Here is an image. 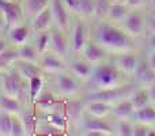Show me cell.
I'll list each match as a JSON object with an SVG mask.
<instances>
[{"mask_svg":"<svg viewBox=\"0 0 155 136\" xmlns=\"http://www.w3.org/2000/svg\"><path fill=\"white\" fill-rule=\"evenodd\" d=\"M132 120L136 123L146 124V125H155V105L150 104L142 109L136 110Z\"/></svg>","mask_w":155,"mask_h":136,"instance_id":"obj_28","label":"cell"},{"mask_svg":"<svg viewBox=\"0 0 155 136\" xmlns=\"http://www.w3.org/2000/svg\"><path fill=\"white\" fill-rule=\"evenodd\" d=\"M148 4L151 5V8H154L155 10V0H148Z\"/></svg>","mask_w":155,"mask_h":136,"instance_id":"obj_47","label":"cell"},{"mask_svg":"<svg viewBox=\"0 0 155 136\" xmlns=\"http://www.w3.org/2000/svg\"><path fill=\"white\" fill-rule=\"evenodd\" d=\"M147 90H148V95H150V102L153 105H155V83L148 86Z\"/></svg>","mask_w":155,"mask_h":136,"instance_id":"obj_44","label":"cell"},{"mask_svg":"<svg viewBox=\"0 0 155 136\" xmlns=\"http://www.w3.org/2000/svg\"><path fill=\"white\" fill-rule=\"evenodd\" d=\"M16 59H18V49L15 46H11L5 52L0 53V72L12 67Z\"/></svg>","mask_w":155,"mask_h":136,"instance_id":"obj_31","label":"cell"},{"mask_svg":"<svg viewBox=\"0 0 155 136\" xmlns=\"http://www.w3.org/2000/svg\"><path fill=\"white\" fill-rule=\"evenodd\" d=\"M21 4L26 21H30L42 10H45L51 4V0H21Z\"/></svg>","mask_w":155,"mask_h":136,"instance_id":"obj_24","label":"cell"},{"mask_svg":"<svg viewBox=\"0 0 155 136\" xmlns=\"http://www.w3.org/2000/svg\"><path fill=\"white\" fill-rule=\"evenodd\" d=\"M53 79L51 83V90L60 98H71L80 95L83 90V83L76 79L68 69L60 71L59 74L52 75Z\"/></svg>","mask_w":155,"mask_h":136,"instance_id":"obj_5","label":"cell"},{"mask_svg":"<svg viewBox=\"0 0 155 136\" xmlns=\"http://www.w3.org/2000/svg\"><path fill=\"white\" fill-rule=\"evenodd\" d=\"M137 86L134 82H127L124 85L116 86L110 88H101V90H91V91H83L82 98L84 101H102L106 104L114 105L120 99L127 98L131 95V93Z\"/></svg>","mask_w":155,"mask_h":136,"instance_id":"obj_4","label":"cell"},{"mask_svg":"<svg viewBox=\"0 0 155 136\" xmlns=\"http://www.w3.org/2000/svg\"><path fill=\"white\" fill-rule=\"evenodd\" d=\"M10 48H11V42L8 41V38L7 37H0V53L5 52Z\"/></svg>","mask_w":155,"mask_h":136,"instance_id":"obj_42","label":"cell"},{"mask_svg":"<svg viewBox=\"0 0 155 136\" xmlns=\"http://www.w3.org/2000/svg\"><path fill=\"white\" fill-rule=\"evenodd\" d=\"M22 120L25 128V136H34L37 135V127H38V121H40V116L38 112L34 109L33 105L26 106L19 114Z\"/></svg>","mask_w":155,"mask_h":136,"instance_id":"obj_18","label":"cell"},{"mask_svg":"<svg viewBox=\"0 0 155 136\" xmlns=\"http://www.w3.org/2000/svg\"><path fill=\"white\" fill-rule=\"evenodd\" d=\"M29 23H30V27H31L33 33L49 32V30L54 26L53 16H52V10H51V4H49L45 10L41 11L40 14H37L33 19H30Z\"/></svg>","mask_w":155,"mask_h":136,"instance_id":"obj_19","label":"cell"},{"mask_svg":"<svg viewBox=\"0 0 155 136\" xmlns=\"http://www.w3.org/2000/svg\"><path fill=\"white\" fill-rule=\"evenodd\" d=\"M140 55H142V49L140 51H125V52H118V53H113L112 59L117 68L127 75L128 78H132L136 65L139 63ZM132 80V79H131Z\"/></svg>","mask_w":155,"mask_h":136,"instance_id":"obj_9","label":"cell"},{"mask_svg":"<svg viewBox=\"0 0 155 136\" xmlns=\"http://www.w3.org/2000/svg\"><path fill=\"white\" fill-rule=\"evenodd\" d=\"M31 41H33V44L35 45L37 51L40 52V55L48 52L49 49H51V30H49V32L33 33Z\"/></svg>","mask_w":155,"mask_h":136,"instance_id":"obj_30","label":"cell"},{"mask_svg":"<svg viewBox=\"0 0 155 136\" xmlns=\"http://www.w3.org/2000/svg\"><path fill=\"white\" fill-rule=\"evenodd\" d=\"M10 2H21V0H10Z\"/></svg>","mask_w":155,"mask_h":136,"instance_id":"obj_49","label":"cell"},{"mask_svg":"<svg viewBox=\"0 0 155 136\" xmlns=\"http://www.w3.org/2000/svg\"><path fill=\"white\" fill-rule=\"evenodd\" d=\"M91 35L109 52L110 55L125 51H140L142 41L131 37L121 25L113 23L106 19L94 21L91 26Z\"/></svg>","mask_w":155,"mask_h":136,"instance_id":"obj_1","label":"cell"},{"mask_svg":"<svg viewBox=\"0 0 155 136\" xmlns=\"http://www.w3.org/2000/svg\"><path fill=\"white\" fill-rule=\"evenodd\" d=\"M147 3L148 0H127L125 4L129 10H142Z\"/></svg>","mask_w":155,"mask_h":136,"instance_id":"obj_39","label":"cell"},{"mask_svg":"<svg viewBox=\"0 0 155 136\" xmlns=\"http://www.w3.org/2000/svg\"><path fill=\"white\" fill-rule=\"evenodd\" d=\"M113 105L102 101H84V113L93 117L107 118L112 114Z\"/></svg>","mask_w":155,"mask_h":136,"instance_id":"obj_21","label":"cell"},{"mask_svg":"<svg viewBox=\"0 0 155 136\" xmlns=\"http://www.w3.org/2000/svg\"><path fill=\"white\" fill-rule=\"evenodd\" d=\"M113 2H117V3H124V4H125V3H127V0H113Z\"/></svg>","mask_w":155,"mask_h":136,"instance_id":"obj_48","label":"cell"},{"mask_svg":"<svg viewBox=\"0 0 155 136\" xmlns=\"http://www.w3.org/2000/svg\"><path fill=\"white\" fill-rule=\"evenodd\" d=\"M70 44H71V56L74 55H82L87 41L91 37V26L88 21L75 16V21L71 23L70 29Z\"/></svg>","mask_w":155,"mask_h":136,"instance_id":"obj_6","label":"cell"},{"mask_svg":"<svg viewBox=\"0 0 155 136\" xmlns=\"http://www.w3.org/2000/svg\"><path fill=\"white\" fill-rule=\"evenodd\" d=\"M131 82V78L124 75L117 65L114 64L112 56L101 63L94 64L91 76L83 83V91L101 90V88H110L116 86Z\"/></svg>","mask_w":155,"mask_h":136,"instance_id":"obj_2","label":"cell"},{"mask_svg":"<svg viewBox=\"0 0 155 136\" xmlns=\"http://www.w3.org/2000/svg\"><path fill=\"white\" fill-rule=\"evenodd\" d=\"M128 98L131 99L132 105H134L135 112L151 104L147 87H143V86H137V87L131 93V95H129Z\"/></svg>","mask_w":155,"mask_h":136,"instance_id":"obj_26","label":"cell"},{"mask_svg":"<svg viewBox=\"0 0 155 136\" xmlns=\"http://www.w3.org/2000/svg\"><path fill=\"white\" fill-rule=\"evenodd\" d=\"M147 33H154L155 34V14L147 16Z\"/></svg>","mask_w":155,"mask_h":136,"instance_id":"obj_41","label":"cell"},{"mask_svg":"<svg viewBox=\"0 0 155 136\" xmlns=\"http://www.w3.org/2000/svg\"><path fill=\"white\" fill-rule=\"evenodd\" d=\"M0 87L3 94L21 99L29 106V82H26L14 67L0 72Z\"/></svg>","mask_w":155,"mask_h":136,"instance_id":"obj_3","label":"cell"},{"mask_svg":"<svg viewBox=\"0 0 155 136\" xmlns=\"http://www.w3.org/2000/svg\"><path fill=\"white\" fill-rule=\"evenodd\" d=\"M110 3L112 0H95V14H94L93 21H102L106 18Z\"/></svg>","mask_w":155,"mask_h":136,"instance_id":"obj_35","label":"cell"},{"mask_svg":"<svg viewBox=\"0 0 155 136\" xmlns=\"http://www.w3.org/2000/svg\"><path fill=\"white\" fill-rule=\"evenodd\" d=\"M94 64L84 59L80 55H75V57L71 56L67 61V69L82 83H84L93 74Z\"/></svg>","mask_w":155,"mask_h":136,"instance_id":"obj_14","label":"cell"},{"mask_svg":"<svg viewBox=\"0 0 155 136\" xmlns=\"http://www.w3.org/2000/svg\"><path fill=\"white\" fill-rule=\"evenodd\" d=\"M129 8L127 7V4L124 3H117V2H112L109 5V10H107L106 14V21L113 22V23L121 25L124 21H125L127 15L129 14Z\"/></svg>","mask_w":155,"mask_h":136,"instance_id":"obj_23","label":"cell"},{"mask_svg":"<svg viewBox=\"0 0 155 136\" xmlns=\"http://www.w3.org/2000/svg\"><path fill=\"white\" fill-rule=\"evenodd\" d=\"M8 41L11 42L12 46H21L23 44L29 42L33 37V30L30 27L29 21H25L22 23H18L15 26L10 27L5 30Z\"/></svg>","mask_w":155,"mask_h":136,"instance_id":"obj_16","label":"cell"},{"mask_svg":"<svg viewBox=\"0 0 155 136\" xmlns=\"http://www.w3.org/2000/svg\"><path fill=\"white\" fill-rule=\"evenodd\" d=\"M51 51L59 55L63 59H65L67 61L71 57L70 35H68V33L57 29L56 26L51 29Z\"/></svg>","mask_w":155,"mask_h":136,"instance_id":"obj_11","label":"cell"},{"mask_svg":"<svg viewBox=\"0 0 155 136\" xmlns=\"http://www.w3.org/2000/svg\"><path fill=\"white\" fill-rule=\"evenodd\" d=\"M11 136H25V128L19 114H12V125H11Z\"/></svg>","mask_w":155,"mask_h":136,"instance_id":"obj_36","label":"cell"},{"mask_svg":"<svg viewBox=\"0 0 155 136\" xmlns=\"http://www.w3.org/2000/svg\"><path fill=\"white\" fill-rule=\"evenodd\" d=\"M146 53H147L148 64H150V67L155 71V51H147Z\"/></svg>","mask_w":155,"mask_h":136,"instance_id":"obj_43","label":"cell"},{"mask_svg":"<svg viewBox=\"0 0 155 136\" xmlns=\"http://www.w3.org/2000/svg\"><path fill=\"white\" fill-rule=\"evenodd\" d=\"M51 10H52L54 26L70 34V29H71V23H72L74 16L68 12V10L63 4L61 0H51Z\"/></svg>","mask_w":155,"mask_h":136,"instance_id":"obj_15","label":"cell"},{"mask_svg":"<svg viewBox=\"0 0 155 136\" xmlns=\"http://www.w3.org/2000/svg\"><path fill=\"white\" fill-rule=\"evenodd\" d=\"M0 32H5V21L2 14H0Z\"/></svg>","mask_w":155,"mask_h":136,"instance_id":"obj_46","label":"cell"},{"mask_svg":"<svg viewBox=\"0 0 155 136\" xmlns=\"http://www.w3.org/2000/svg\"><path fill=\"white\" fill-rule=\"evenodd\" d=\"M153 125H146L142 123H136L135 121V127H134V136H148V131Z\"/></svg>","mask_w":155,"mask_h":136,"instance_id":"obj_38","label":"cell"},{"mask_svg":"<svg viewBox=\"0 0 155 136\" xmlns=\"http://www.w3.org/2000/svg\"><path fill=\"white\" fill-rule=\"evenodd\" d=\"M45 90V75H38L29 80V105L40 97V94Z\"/></svg>","mask_w":155,"mask_h":136,"instance_id":"obj_29","label":"cell"},{"mask_svg":"<svg viewBox=\"0 0 155 136\" xmlns=\"http://www.w3.org/2000/svg\"><path fill=\"white\" fill-rule=\"evenodd\" d=\"M63 112L68 123V131H79V125L84 116V99L82 98V95L65 98Z\"/></svg>","mask_w":155,"mask_h":136,"instance_id":"obj_8","label":"cell"},{"mask_svg":"<svg viewBox=\"0 0 155 136\" xmlns=\"http://www.w3.org/2000/svg\"><path fill=\"white\" fill-rule=\"evenodd\" d=\"M131 79L136 86H143V87H148L150 85L155 83V71L148 64L147 53L140 55L139 63Z\"/></svg>","mask_w":155,"mask_h":136,"instance_id":"obj_12","label":"cell"},{"mask_svg":"<svg viewBox=\"0 0 155 136\" xmlns=\"http://www.w3.org/2000/svg\"><path fill=\"white\" fill-rule=\"evenodd\" d=\"M112 2H113V0H112Z\"/></svg>","mask_w":155,"mask_h":136,"instance_id":"obj_51","label":"cell"},{"mask_svg":"<svg viewBox=\"0 0 155 136\" xmlns=\"http://www.w3.org/2000/svg\"><path fill=\"white\" fill-rule=\"evenodd\" d=\"M0 95H2V87H0Z\"/></svg>","mask_w":155,"mask_h":136,"instance_id":"obj_50","label":"cell"},{"mask_svg":"<svg viewBox=\"0 0 155 136\" xmlns=\"http://www.w3.org/2000/svg\"><path fill=\"white\" fill-rule=\"evenodd\" d=\"M135 114V108L132 105L131 99L127 98L120 99L118 102H116L112 108V117L114 120H123V118H132Z\"/></svg>","mask_w":155,"mask_h":136,"instance_id":"obj_22","label":"cell"},{"mask_svg":"<svg viewBox=\"0 0 155 136\" xmlns=\"http://www.w3.org/2000/svg\"><path fill=\"white\" fill-rule=\"evenodd\" d=\"M0 14L4 16L5 30L15 26L18 23L26 21L21 2H10V0H0Z\"/></svg>","mask_w":155,"mask_h":136,"instance_id":"obj_10","label":"cell"},{"mask_svg":"<svg viewBox=\"0 0 155 136\" xmlns=\"http://www.w3.org/2000/svg\"><path fill=\"white\" fill-rule=\"evenodd\" d=\"M146 19L147 16L142 12V10H131L125 21L121 23V26L131 37L139 41H144L147 35V21Z\"/></svg>","mask_w":155,"mask_h":136,"instance_id":"obj_7","label":"cell"},{"mask_svg":"<svg viewBox=\"0 0 155 136\" xmlns=\"http://www.w3.org/2000/svg\"><path fill=\"white\" fill-rule=\"evenodd\" d=\"M135 121L132 118L114 120V131L117 136H134Z\"/></svg>","mask_w":155,"mask_h":136,"instance_id":"obj_32","label":"cell"},{"mask_svg":"<svg viewBox=\"0 0 155 136\" xmlns=\"http://www.w3.org/2000/svg\"><path fill=\"white\" fill-rule=\"evenodd\" d=\"M144 41H146L147 51H155V34L154 33H147Z\"/></svg>","mask_w":155,"mask_h":136,"instance_id":"obj_40","label":"cell"},{"mask_svg":"<svg viewBox=\"0 0 155 136\" xmlns=\"http://www.w3.org/2000/svg\"><path fill=\"white\" fill-rule=\"evenodd\" d=\"M26 108V105L18 98H12L2 93L0 95V110L8 112L11 114H21V112Z\"/></svg>","mask_w":155,"mask_h":136,"instance_id":"obj_25","label":"cell"},{"mask_svg":"<svg viewBox=\"0 0 155 136\" xmlns=\"http://www.w3.org/2000/svg\"><path fill=\"white\" fill-rule=\"evenodd\" d=\"M95 14V0H80L78 16L86 21H93Z\"/></svg>","mask_w":155,"mask_h":136,"instance_id":"obj_33","label":"cell"},{"mask_svg":"<svg viewBox=\"0 0 155 136\" xmlns=\"http://www.w3.org/2000/svg\"><path fill=\"white\" fill-rule=\"evenodd\" d=\"M41 69L44 71V74L52 76V75L59 74L60 71L67 69V60L60 57L59 55H56L54 52H52L49 49L48 52L40 55V60H38Z\"/></svg>","mask_w":155,"mask_h":136,"instance_id":"obj_13","label":"cell"},{"mask_svg":"<svg viewBox=\"0 0 155 136\" xmlns=\"http://www.w3.org/2000/svg\"><path fill=\"white\" fill-rule=\"evenodd\" d=\"M12 114L4 110H0V136H11Z\"/></svg>","mask_w":155,"mask_h":136,"instance_id":"obj_34","label":"cell"},{"mask_svg":"<svg viewBox=\"0 0 155 136\" xmlns=\"http://www.w3.org/2000/svg\"><path fill=\"white\" fill-rule=\"evenodd\" d=\"M15 48L18 49V59L25 60V61L38 63V60H40V52L37 51V48H35V45L33 44L31 40L21 46H15Z\"/></svg>","mask_w":155,"mask_h":136,"instance_id":"obj_27","label":"cell"},{"mask_svg":"<svg viewBox=\"0 0 155 136\" xmlns=\"http://www.w3.org/2000/svg\"><path fill=\"white\" fill-rule=\"evenodd\" d=\"M83 136H109V135L104 131H88L86 134H83Z\"/></svg>","mask_w":155,"mask_h":136,"instance_id":"obj_45","label":"cell"},{"mask_svg":"<svg viewBox=\"0 0 155 136\" xmlns=\"http://www.w3.org/2000/svg\"><path fill=\"white\" fill-rule=\"evenodd\" d=\"M80 56H83L87 61L93 63V64H97V63H101V61H104V60L109 59L112 55H110L109 52H107L106 49L91 35Z\"/></svg>","mask_w":155,"mask_h":136,"instance_id":"obj_17","label":"cell"},{"mask_svg":"<svg viewBox=\"0 0 155 136\" xmlns=\"http://www.w3.org/2000/svg\"><path fill=\"white\" fill-rule=\"evenodd\" d=\"M63 4L65 5V8L68 10V12L75 18L79 14V4H80V0H61Z\"/></svg>","mask_w":155,"mask_h":136,"instance_id":"obj_37","label":"cell"},{"mask_svg":"<svg viewBox=\"0 0 155 136\" xmlns=\"http://www.w3.org/2000/svg\"><path fill=\"white\" fill-rule=\"evenodd\" d=\"M14 68L18 71V74L23 78L26 82H29L31 78L38 76V75H45L44 71L41 69L38 63H31V61H25V60L16 59V61L12 65Z\"/></svg>","mask_w":155,"mask_h":136,"instance_id":"obj_20","label":"cell"}]
</instances>
